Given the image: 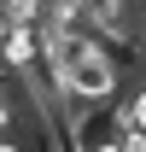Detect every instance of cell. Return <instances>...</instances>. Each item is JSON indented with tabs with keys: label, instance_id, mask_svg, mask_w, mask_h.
Segmentation results:
<instances>
[{
	"label": "cell",
	"instance_id": "obj_1",
	"mask_svg": "<svg viewBox=\"0 0 146 152\" xmlns=\"http://www.w3.org/2000/svg\"><path fill=\"white\" fill-rule=\"evenodd\" d=\"M117 82H123V64L105 53V47H93L82 64H76L64 82H58V94H70V99H82V105H105L111 94H117Z\"/></svg>",
	"mask_w": 146,
	"mask_h": 152
},
{
	"label": "cell",
	"instance_id": "obj_2",
	"mask_svg": "<svg viewBox=\"0 0 146 152\" xmlns=\"http://www.w3.org/2000/svg\"><path fill=\"white\" fill-rule=\"evenodd\" d=\"M111 140L123 152H146V129H134V123H123V117H111Z\"/></svg>",
	"mask_w": 146,
	"mask_h": 152
},
{
	"label": "cell",
	"instance_id": "obj_3",
	"mask_svg": "<svg viewBox=\"0 0 146 152\" xmlns=\"http://www.w3.org/2000/svg\"><path fill=\"white\" fill-rule=\"evenodd\" d=\"M117 117H123V123H134V129H146V82L128 94V105H117Z\"/></svg>",
	"mask_w": 146,
	"mask_h": 152
},
{
	"label": "cell",
	"instance_id": "obj_4",
	"mask_svg": "<svg viewBox=\"0 0 146 152\" xmlns=\"http://www.w3.org/2000/svg\"><path fill=\"white\" fill-rule=\"evenodd\" d=\"M12 123H18V111H12V99H6V94H0V134H6V129H12Z\"/></svg>",
	"mask_w": 146,
	"mask_h": 152
},
{
	"label": "cell",
	"instance_id": "obj_5",
	"mask_svg": "<svg viewBox=\"0 0 146 152\" xmlns=\"http://www.w3.org/2000/svg\"><path fill=\"white\" fill-rule=\"evenodd\" d=\"M88 152H123L117 140H88Z\"/></svg>",
	"mask_w": 146,
	"mask_h": 152
},
{
	"label": "cell",
	"instance_id": "obj_6",
	"mask_svg": "<svg viewBox=\"0 0 146 152\" xmlns=\"http://www.w3.org/2000/svg\"><path fill=\"white\" fill-rule=\"evenodd\" d=\"M0 152H23V140H0Z\"/></svg>",
	"mask_w": 146,
	"mask_h": 152
}]
</instances>
